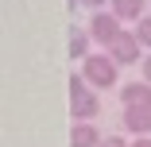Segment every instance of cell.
Returning <instances> with one entry per match:
<instances>
[{"instance_id": "obj_11", "label": "cell", "mask_w": 151, "mask_h": 147, "mask_svg": "<svg viewBox=\"0 0 151 147\" xmlns=\"http://www.w3.org/2000/svg\"><path fill=\"white\" fill-rule=\"evenodd\" d=\"M74 4H85V8H93V12H109L105 4H112V0H74Z\"/></svg>"}, {"instance_id": "obj_13", "label": "cell", "mask_w": 151, "mask_h": 147, "mask_svg": "<svg viewBox=\"0 0 151 147\" xmlns=\"http://www.w3.org/2000/svg\"><path fill=\"white\" fill-rule=\"evenodd\" d=\"M139 66H143V81H147V85H151V54H147V58H143V62H139Z\"/></svg>"}, {"instance_id": "obj_10", "label": "cell", "mask_w": 151, "mask_h": 147, "mask_svg": "<svg viewBox=\"0 0 151 147\" xmlns=\"http://www.w3.org/2000/svg\"><path fill=\"white\" fill-rule=\"evenodd\" d=\"M136 39H139V47H147V54H151V16H143V19L136 23Z\"/></svg>"}, {"instance_id": "obj_8", "label": "cell", "mask_w": 151, "mask_h": 147, "mask_svg": "<svg viewBox=\"0 0 151 147\" xmlns=\"http://www.w3.org/2000/svg\"><path fill=\"white\" fill-rule=\"evenodd\" d=\"M105 136L93 128V124H74L70 128V147H101Z\"/></svg>"}, {"instance_id": "obj_5", "label": "cell", "mask_w": 151, "mask_h": 147, "mask_svg": "<svg viewBox=\"0 0 151 147\" xmlns=\"http://www.w3.org/2000/svg\"><path fill=\"white\" fill-rule=\"evenodd\" d=\"M120 105L124 108H151V85L147 81H124L120 85Z\"/></svg>"}, {"instance_id": "obj_6", "label": "cell", "mask_w": 151, "mask_h": 147, "mask_svg": "<svg viewBox=\"0 0 151 147\" xmlns=\"http://www.w3.org/2000/svg\"><path fill=\"white\" fill-rule=\"evenodd\" d=\"M143 8H147V0H112V4H109V12L120 23H139L143 19Z\"/></svg>"}, {"instance_id": "obj_4", "label": "cell", "mask_w": 151, "mask_h": 147, "mask_svg": "<svg viewBox=\"0 0 151 147\" xmlns=\"http://www.w3.org/2000/svg\"><path fill=\"white\" fill-rule=\"evenodd\" d=\"M116 66H132V62H143V47H139V39H136V31H120V39L105 50Z\"/></svg>"}, {"instance_id": "obj_3", "label": "cell", "mask_w": 151, "mask_h": 147, "mask_svg": "<svg viewBox=\"0 0 151 147\" xmlns=\"http://www.w3.org/2000/svg\"><path fill=\"white\" fill-rule=\"evenodd\" d=\"M120 31H124V27H120V19L112 12H93V19H89V39H93V43H101L109 50L120 39Z\"/></svg>"}, {"instance_id": "obj_12", "label": "cell", "mask_w": 151, "mask_h": 147, "mask_svg": "<svg viewBox=\"0 0 151 147\" xmlns=\"http://www.w3.org/2000/svg\"><path fill=\"white\" fill-rule=\"evenodd\" d=\"M101 147H132V143H124L120 136H105V143H101Z\"/></svg>"}, {"instance_id": "obj_2", "label": "cell", "mask_w": 151, "mask_h": 147, "mask_svg": "<svg viewBox=\"0 0 151 147\" xmlns=\"http://www.w3.org/2000/svg\"><path fill=\"white\" fill-rule=\"evenodd\" d=\"M85 70H81V77L89 81V89H116V62L109 54H89L85 62H81Z\"/></svg>"}, {"instance_id": "obj_7", "label": "cell", "mask_w": 151, "mask_h": 147, "mask_svg": "<svg viewBox=\"0 0 151 147\" xmlns=\"http://www.w3.org/2000/svg\"><path fill=\"white\" fill-rule=\"evenodd\" d=\"M124 128H128L136 139L151 136V108H124Z\"/></svg>"}, {"instance_id": "obj_9", "label": "cell", "mask_w": 151, "mask_h": 147, "mask_svg": "<svg viewBox=\"0 0 151 147\" xmlns=\"http://www.w3.org/2000/svg\"><path fill=\"white\" fill-rule=\"evenodd\" d=\"M89 47H93V39H89V31H81V27H74V31H70V58H78V62H85V58L93 54Z\"/></svg>"}, {"instance_id": "obj_1", "label": "cell", "mask_w": 151, "mask_h": 147, "mask_svg": "<svg viewBox=\"0 0 151 147\" xmlns=\"http://www.w3.org/2000/svg\"><path fill=\"white\" fill-rule=\"evenodd\" d=\"M101 112L97 89H89V81L81 74H70V120L74 124H93Z\"/></svg>"}, {"instance_id": "obj_14", "label": "cell", "mask_w": 151, "mask_h": 147, "mask_svg": "<svg viewBox=\"0 0 151 147\" xmlns=\"http://www.w3.org/2000/svg\"><path fill=\"white\" fill-rule=\"evenodd\" d=\"M132 147H151V136H143V139H136Z\"/></svg>"}]
</instances>
